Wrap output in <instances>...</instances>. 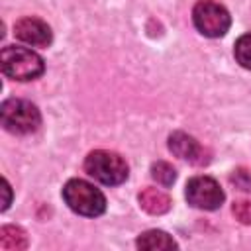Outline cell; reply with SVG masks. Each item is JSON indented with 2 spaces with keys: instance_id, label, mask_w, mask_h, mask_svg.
I'll list each match as a JSON object with an SVG mask.
<instances>
[{
  "instance_id": "12",
  "label": "cell",
  "mask_w": 251,
  "mask_h": 251,
  "mask_svg": "<svg viewBox=\"0 0 251 251\" xmlns=\"http://www.w3.org/2000/svg\"><path fill=\"white\" fill-rule=\"evenodd\" d=\"M151 176H153L159 184L171 186V184L176 180V171H175V167H173L171 163H167V161H157V163L151 165Z\"/></svg>"
},
{
  "instance_id": "8",
  "label": "cell",
  "mask_w": 251,
  "mask_h": 251,
  "mask_svg": "<svg viewBox=\"0 0 251 251\" xmlns=\"http://www.w3.org/2000/svg\"><path fill=\"white\" fill-rule=\"evenodd\" d=\"M14 35L31 47H47L53 39L51 27L43 20L33 18V16L18 20L14 24Z\"/></svg>"
},
{
  "instance_id": "11",
  "label": "cell",
  "mask_w": 251,
  "mask_h": 251,
  "mask_svg": "<svg viewBox=\"0 0 251 251\" xmlns=\"http://www.w3.org/2000/svg\"><path fill=\"white\" fill-rule=\"evenodd\" d=\"M0 247L4 251H24L27 247V235L18 226H4L0 229Z\"/></svg>"
},
{
  "instance_id": "5",
  "label": "cell",
  "mask_w": 251,
  "mask_h": 251,
  "mask_svg": "<svg viewBox=\"0 0 251 251\" xmlns=\"http://www.w3.org/2000/svg\"><path fill=\"white\" fill-rule=\"evenodd\" d=\"M192 22L202 35L222 37L231 25V16L222 4L214 0H200L192 10Z\"/></svg>"
},
{
  "instance_id": "2",
  "label": "cell",
  "mask_w": 251,
  "mask_h": 251,
  "mask_svg": "<svg viewBox=\"0 0 251 251\" xmlns=\"http://www.w3.org/2000/svg\"><path fill=\"white\" fill-rule=\"evenodd\" d=\"M63 200L67 202V206L80 214V216H100L106 210V198L104 194L90 182L82 180V178H71L65 186H63Z\"/></svg>"
},
{
  "instance_id": "16",
  "label": "cell",
  "mask_w": 251,
  "mask_h": 251,
  "mask_svg": "<svg viewBox=\"0 0 251 251\" xmlns=\"http://www.w3.org/2000/svg\"><path fill=\"white\" fill-rule=\"evenodd\" d=\"M4 204H2V210H6L8 206H10V194H12V190H10V184H8V180L4 178Z\"/></svg>"
},
{
  "instance_id": "6",
  "label": "cell",
  "mask_w": 251,
  "mask_h": 251,
  "mask_svg": "<svg viewBox=\"0 0 251 251\" xmlns=\"http://www.w3.org/2000/svg\"><path fill=\"white\" fill-rule=\"evenodd\" d=\"M184 194H186L188 204H192L194 208H200V210H218L226 198L218 180L212 176H206V175L192 176L186 182Z\"/></svg>"
},
{
  "instance_id": "1",
  "label": "cell",
  "mask_w": 251,
  "mask_h": 251,
  "mask_svg": "<svg viewBox=\"0 0 251 251\" xmlns=\"http://www.w3.org/2000/svg\"><path fill=\"white\" fill-rule=\"evenodd\" d=\"M0 67H2V73L14 80H33L41 76L45 71L43 59L35 51L27 47H18V45H6L2 49Z\"/></svg>"
},
{
  "instance_id": "3",
  "label": "cell",
  "mask_w": 251,
  "mask_h": 251,
  "mask_svg": "<svg viewBox=\"0 0 251 251\" xmlns=\"http://www.w3.org/2000/svg\"><path fill=\"white\" fill-rule=\"evenodd\" d=\"M0 122L6 131H10L14 135H27V133L37 131V127L41 126V114L27 100L8 98L2 102Z\"/></svg>"
},
{
  "instance_id": "15",
  "label": "cell",
  "mask_w": 251,
  "mask_h": 251,
  "mask_svg": "<svg viewBox=\"0 0 251 251\" xmlns=\"http://www.w3.org/2000/svg\"><path fill=\"white\" fill-rule=\"evenodd\" d=\"M231 212H233L237 222H241L245 226H251V200H237V202H233Z\"/></svg>"
},
{
  "instance_id": "4",
  "label": "cell",
  "mask_w": 251,
  "mask_h": 251,
  "mask_svg": "<svg viewBox=\"0 0 251 251\" xmlns=\"http://www.w3.org/2000/svg\"><path fill=\"white\" fill-rule=\"evenodd\" d=\"M84 171L102 184L116 186L127 178V163L114 151L96 149L84 159Z\"/></svg>"
},
{
  "instance_id": "14",
  "label": "cell",
  "mask_w": 251,
  "mask_h": 251,
  "mask_svg": "<svg viewBox=\"0 0 251 251\" xmlns=\"http://www.w3.org/2000/svg\"><path fill=\"white\" fill-rule=\"evenodd\" d=\"M229 182H231L235 188L243 190V192H251V173H249L247 169H243V167L231 171Z\"/></svg>"
},
{
  "instance_id": "13",
  "label": "cell",
  "mask_w": 251,
  "mask_h": 251,
  "mask_svg": "<svg viewBox=\"0 0 251 251\" xmlns=\"http://www.w3.org/2000/svg\"><path fill=\"white\" fill-rule=\"evenodd\" d=\"M233 55H235V61H237L241 67L251 69V33H245V35H241V37L235 41Z\"/></svg>"
},
{
  "instance_id": "7",
  "label": "cell",
  "mask_w": 251,
  "mask_h": 251,
  "mask_svg": "<svg viewBox=\"0 0 251 251\" xmlns=\"http://www.w3.org/2000/svg\"><path fill=\"white\" fill-rule=\"evenodd\" d=\"M169 149L176 157H180L192 165L202 167V165L210 163V151L206 147H202L192 135H188L184 131H175L169 135Z\"/></svg>"
},
{
  "instance_id": "10",
  "label": "cell",
  "mask_w": 251,
  "mask_h": 251,
  "mask_svg": "<svg viewBox=\"0 0 251 251\" xmlns=\"http://www.w3.org/2000/svg\"><path fill=\"white\" fill-rule=\"evenodd\" d=\"M135 245H137L139 249H145V251L176 249V241H175L169 233H165V231H161V229H149V231H143V233L137 237Z\"/></svg>"
},
{
  "instance_id": "9",
  "label": "cell",
  "mask_w": 251,
  "mask_h": 251,
  "mask_svg": "<svg viewBox=\"0 0 251 251\" xmlns=\"http://www.w3.org/2000/svg\"><path fill=\"white\" fill-rule=\"evenodd\" d=\"M139 200V206L147 212V214H153V216H161L165 212L171 210V198L167 192L159 190V188H153V186H147L139 192L137 196Z\"/></svg>"
}]
</instances>
